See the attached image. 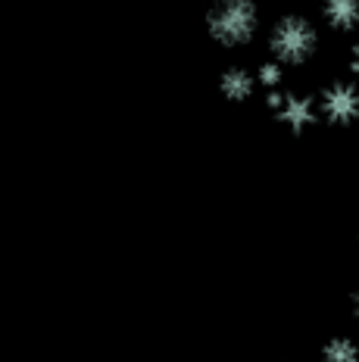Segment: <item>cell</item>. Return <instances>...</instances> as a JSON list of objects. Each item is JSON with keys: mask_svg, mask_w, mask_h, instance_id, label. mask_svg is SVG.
<instances>
[{"mask_svg": "<svg viewBox=\"0 0 359 362\" xmlns=\"http://www.w3.org/2000/svg\"><path fill=\"white\" fill-rule=\"evenodd\" d=\"M269 50L281 66H303L319 50V28L300 13H284L269 32Z\"/></svg>", "mask_w": 359, "mask_h": 362, "instance_id": "6da1fadb", "label": "cell"}, {"mask_svg": "<svg viewBox=\"0 0 359 362\" xmlns=\"http://www.w3.org/2000/svg\"><path fill=\"white\" fill-rule=\"evenodd\" d=\"M209 35L225 47H241L259 28L257 0H213L206 13Z\"/></svg>", "mask_w": 359, "mask_h": 362, "instance_id": "7a4b0ae2", "label": "cell"}, {"mask_svg": "<svg viewBox=\"0 0 359 362\" xmlns=\"http://www.w3.org/2000/svg\"><path fill=\"white\" fill-rule=\"evenodd\" d=\"M266 103L275 112V119L294 134L319 122V100L310 94H300V90H272V94H266Z\"/></svg>", "mask_w": 359, "mask_h": 362, "instance_id": "3957f363", "label": "cell"}, {"mask_svg": "<svg viewBox=\"0 0 359 362\" xmlns=\"http://www.w3.org/2000/svg\"><path fill=\"white\" fill-rule=\"evenodd\" d=\"M316 100L319 116L331 125H350L359 119V85L353 78H338L325 85Z\"/></svg>", "mask_w": 359, "mask_h": 362, "instance_id": "277c9868", "label": "cell"}, {"mask_svg": "<svg viewBox=\"0 0 359 362\" xmlns=\"http://www.w3.org/2000/svg\"><path fill=\"white\" fill-rule=\"evenodd\" d=\"M322 19L334 32H356L359 28V0H322Z\"/></svg>", "mask_w": 359, "mask_h": 362, "instance_id": "5b68a950", "label": "cell"}, {"mask_svg": "<svg viewBox=\"0 0 359 362\" xmlns=\"http://www.w3.org/2000/svg\"><path fill=\"white\" fill-rule=\"evenodd\" d=\"M219 88L228 100H247L259 88V81H257V72H250L247 66H231V69L222 72Z\"/></svg>", "mask_w": 359, "mask_h": 362, "instance_id": "8992f818", "label": "cell"}, {"mask_svg": "<svg viewBox=\"0 0 359 362\" xmlns=\"http://www.w3.org/2000/svg\"><path fill=\"white\" fill-rule=\"evenodd\" d=\"M322 362H359V344L350 337H331L322 346Z\"/></svg>", "mask_w": 359, "mask_h": 362, "instance_id": "52a82bcc", "label": "cell"}, {"mask_svg": "<svg viewBox=\"0 0 359 362\" xmlns=\"http://www.w3.org/2000/svg\"><path fill=\"white\" fill-rule=\"evenodd\" d=\"M257 81L269 90V94H272V90H281L284 66H281V63H275V59H269V63H263V66L257 69Z\"/></svg>", "mask_w": 359, "mask_h": 362, "instance_id": "ba28073f", "label": "cell"}, {"mask_svg": "<svg viewBox=\"0 0 359 362\" xmlns=\"http://www.w3.org/2000/svg\"><path fill=\"white\" fill-rule=\"evenodd\" d=\"M350 75H353V81L359 85V44L353 47V54H350Z\"/></svg>", "mask_w": 359, "mask_h": 362, "instance_id": "9c48e42d", "label": "cell"}, {"mask_svg": "<svg viewBox=\"0 0 359 362\" xmlns=\"http://www.w3.org/2000/svg\"><path fill=\"white\" fill-rule=\"evenodd\" d=\"M350 306H353V315L359 319V288L353 291V297H350Z\"/></svg>", "mask_w": 359, "mask_h": 362, "instance_id": "30bf717a", "label": "cell"}]
</instances>
